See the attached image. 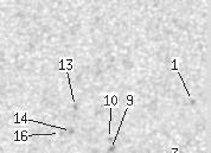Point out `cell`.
<instances>
[{
    "instance_id": "1",
    "label": "cell",
    "mask_w": 211,
    "mask_h": 153,
    "mask_svg": "<svg viewBox=\"0 0 211 153\" xmlns=\"http://www.w3.org/2000/svg\"><path fill=\"white\" fill-rule=\"evenodd\" d=\"M67 77L69 78V87H70V90H71V98H72V101H74V103H75V98H74V88H72V85H71L70 75H69V74H67Z\"/></svg>"
}]
</instances>
